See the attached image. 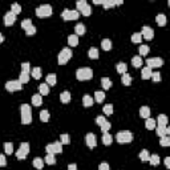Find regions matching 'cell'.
Returning a JSON list of instances; mask_svg holds the SVG:
<instances>
[{
	"label": "cell",
	"instance_id": "6da1fadb",
	"mask_svg": "<svg viewBox=\"0 0 170 170\" xmlns=\"http://www.w3.org/2000/svg\"><path fill=\"white\" fill-rule=\"evenodd\" d=\"M20 113H21V122L24 125H28L32 122V114H31V106L28 104H23L20 106Z\"/></svg>",
	"mask_w": 170,
	"mask_h": 170
},
{
	"label": "cell",
	"instance_id": "7a4b0ae2",
	"mask_svg": "<svg viewBox=\"0 0 170 170\" xmlns=\"http://www.w3.org/2000/svg\"><path fill=\"white\" fill-rule=\"evenodd\" d=\"M76 77L77 80L80 81H85V80H91L93 77V70L88 66H85V68H80V69L76 70Z\"/></svg>",
	"mask_w": 170,
	"mask_h": 170
},
{
	"label": "cell",
	"instance_id": "3957f363",
	"mask_svg": "<svg viewBox=\"0 0 170 170\" xmlns=\"http://www.w3.org/2000/svg\"><path fill=\"white\" fill-rule=\"evenodd\" d=\"M116 138L118 144H128V142L133 141V134L132 132H128V130H122V132H118L116 134Z\"/></svg>",
	"mask_w": 170,
	"mask_h": 170
},
{
	"label": "cell",
	"instance_id": "277c9868",
	"mask_svg": "<svg viewBox=\"0 0 170 170\" xmlns=\"http://www.w3.org/2000/svg\"><path fill=\"white\" fill-rule=\"evenodd\" d=\"M70 57H72V50H70V48H64V49H61L60 53H59L57 61H59L60 65H64V64H66L70 60Z\"/></svg>",
	"mask_w": 170,
	"mask_h": 170
},
{
	"label": "cell",
	"instance_id": "5b68a950",
	"mask_svg": "<svg viewBox=\"0 0 170 170\" xmlns=\"http://www.w3.org/2000/svg\"><path fill=\"white\" fill-rule=\"evenodd\" d=\"M36 15L39 17H48V16L52 15V7L49 4H43V6H39L36 8Z\"/></svg>",
	"mask_w": 170,
	"mask_h": 170
},
{
	"label": "cell",
	"instance_id": "8992f818",
	"mask_svg": "<svg viewBox=\"0 0 170 170\" xmlns=\"http://www.w3.org/2000/svg\"><path fill=\"white\" fill-rule=\"evenodd\" d=\"M28 153H29V144L28 142H21L19 150L16 151V158L17 160H25Z\"/></svg>",
	"mask_w": 170,
	"mask_h": 170
},
{
	"label": "cell",
	"instance_id": "52a82bcc",
	"mask_svg": "<svg viewBox=\"0 0 170 170\" xmlns=\"http://www.w3.org/2000/svg\"><path fill=\"white\" fill-rule=\"evenodd\" d=\"M80 16V12L77 10H64L63 12H61V17H63L64 20H77Z\"/></svg>",
	"mask_w": 170,
	"mask_h": 170
},
{
	"label": "cell",
	"instance_id": "ba28073f",
	"mask_svg": "<svg viewBox=\"0 0 170 170\" xmlns=\"http://www.w3.org/2000/svg\"><path fill=\"white\" fill-rule=\"evenodd\" d=\"M48 154H56V153H61L63 151V144L61 142H53V144H48L45 146Z\"/></svg>",
	"mask_w": 170,
	"mask_h": 170
},
{
	"label": "cell",
	"instance_id": "9c48e42d",
	"mask_svg": "<svg viewBox=\"0 0 170 170\" xmlns=\"http://www.w3.org/2000/svg\"><path fill=\"white\" fill-rule=\"evenodd\" d=\"M6 89L8 92H16V91H21L23 84L19 80H12V81H7L6 82Z\"/></svg>",
	"mask_w": 170,
	"mask_h": 170
},
{
	"label": "cell",
	"instance_id": "30bf717a",
	"mask_svg": "<svg viewBox=\"0 0 170 170\" xmlns=\"http://www.w3.org/2000/svg\"><path fill=\"white\" fill-rule=\"evenodd\" d=\"M146 64H148L149 68H160V66L164 65V60L162 59H160V57H150V59H148L146 60Z\"/></svg>",
	"mask_w": 170,
	"mask_h": 170
},
{
	"label": "cell",
	"instance_id": "8fae6325",
	"mask_svg": "<svg viewBox=\"0 0 170 170\" xmlns=\"http://www.w3.org/2000/svg\"><path fill=\"white\" fill-rule=\"evenodd\" d=\"M85 142H86V145L88 148H95L97 145V140H96V135L93 133H88V134L85 135Z\"/></svg>",
	"mask_w": 170,
	"mask_h": 170
},
{
	"label": "cell",
	"instance_id": "7c38bea8",
	"mask_svg": "<svg viewBox=\"0 0 170 170\" xmlns=\"http://www.w3.org/2000/svg\"><path fill=\"white\" fill-rule=\"evenodd\" d=\"M141 36L142 37H145L146 40H151V39L154 37V31L150 28V27H142V32H141Z\"/></svg>",
	"mask_w": 170,
	"mask_h": 170
},
{
	"label": "cell",
	"instance_id": "4fadbf2b",
	"mask_svg": "<svg viewBox=\"0 0 170 170\" xmlns=\"http://www.w3.org/2000/svg\"><path fill=\"white\" fill-rule=\"evenodd\" d=\"M15 21H16V15L12 11H10V12H7L6 15H4V24H6L7 27L12 25Z\"/></svg>",
	"mask_w": 170,
	"mask_h": 170
},
{
	"label": "cell",
	"instance_id": "5bb4252c",
	"mask_svg": "<svg viewBox=\"0 0 170 170\" xmlns=\"http://www.w3.org/2000/svg\"><path fill=\"white\" fill-rule=\"evenodd\" d=\"M155 133L158 137H165V135L170 134V129L166 126H155Z\"/></svg>",
	"mask_w": 170,
	"mask_h": 170
},
{
	"label": "cell",
	"instance_id": "9a60e30c",
	"mask_svg": "<svg viewBox=\"0 0 170 170\" xmlns=\"http://www.w3.org/2000/svg\"><path fill=\"white\" fill-rule=\"evenodd\" d=\"M45 84L49 86V85H56V82H57V77H56V75L55 73H49V75L47 76V79H45Z\"/></svg>",
	"mask_w": 170,
	"mask_h": 170
},
{
	"label": "cell",
	"instance_id": "2e32d148",
	"mask_svg": "<svg viewBox=\"0 0 170 170\" xmlns=\"http://www.w3.org/2000/svg\"><path fill=\"white\" fill-rule=\"evenodd\" d=\"M93 102H95V100L91 97L89 95H85L84 97H82V105H84L85 108H89L93 105Z\"/></svg>",
	"mask_w": 170,
	"mask_h": 170
},
{
	"label": "cell",
	"instance_id": "e0dca14e",
	"mask_svg": "<svg viewBox=\"0 0 170 170\" xmlns=\"http://www.w3.org/2000/svg\"><path fill=\"white\" fill-rule=\"evenodd\" d=\"M68 44H69L70 47H77V45H79V36L77 35L68 36Z\"/></svg>",
	"mask_w": 170,
	"mask_h": 170
},
{
	"label": "cell",
	"instance_id": "ac0fdd59",
	"mask_svg": "<svg viewBox=\"0 0 170 170\" xmlns=\"http://www.w3.org/2000/svg\"><path fill=\"white\" fill-rule=\"evenodd\" d=\"M60 101L63 102V104H68L70 101V93L68 91H64L63 93L60 95Z\"/></svg>",
	"mask_w": 170,
	"mask_h": 170
},
{
	"label": "cell",
	"instance_id": "d6986e66",
	"mask_svg": "<svg viewBox=\"0 0 170 170\" xmlns=\"http://www.w3.org/2000/svg\"><path fill=\"white\" fill-rule=\"evenodd\" d=\"M43 104V97L40 95H33L32 96V105L33 106H40Z\"/></svg>",
	"mask_w": 170,
	"mask_h": 170
},
{
	"label": "cell",
	"instance_id": "ffe728a7",
	"mask_svg": "<svg viewBox=\"0 0 170 170\" xmlns=\"http://www.w3.org/2000/svg\"><path fill=\"white\" fill-rule=\"evenodd\" d=\"M33 166L36 167L37 170H43V166H44V160L40 157H36L33 160Z\"/></svg>",
	"mask_w": 170,
	"mask_h": 170
},
{
	"label": "cell",
	"instance_id": "44dd1931",
	"mask_svg": "<svg viewBox=\"0 0 170 170\" xmlns=\"http://www.w3.org/2000/svg\"><path fill=\"white\" fill-rule=\"evenodd\" d=\"M150 76H151V69L149 68V66L142 68V72H141V77H142V79L148 80V79H150Z\"/></svg>",
	"mask_w": 170,
	"mask_h": 170
},
{
	"label": "cell",
	"instance_id": "7402d4cb",
	"mask_svg": "<svg viewBox=\"0 0 170 170\" xmlns=\"http://www.w3.org/2000/svg\"><path fill=\"white\" fill-rule=\"evenodd\" d=\"M101 85H102V88L104 89H110V86H112V80L109 79V77H102L101 79Z\"/></svg>",
	"mask_w": 170,
	"mask_h": 170
},
{
	"label": "cell",
	"instance_id": "603a6c76",
	"mask_svg": "<svg viewBox=\"0 0 170 170\" xmlns=\"http://www.w3.org/2000/svg\"><path fill=\"white\" fill-rule=\"evenodd\" d=\"M140 116L144 117V118H149V117H150V109H149V106H141V109H140Z\"/></svg>",
	"mask_w": 170,
	"mask_h": 170
},
{
	"label": "cell",
	"instance_id": "cb8c5ba5",
	"mask_svg": "<svg viewBox=\"0 0 170 170\" xmlns=\"http://www.w3.org/2000/svg\"><path fill=\"white\" fill-rule=\"evenodd\" d=\"M155 124H158V126H166L167 125V117L165 116V114H160Z\"/></svg>",
	"mask_w": 170,
	"mask_h": 170
},
{
	"label": "cell",
	"instance_id": "d4e9b609",
	"mask_svg": "<svg viewBox=\"0 0 170 170\" xmlns=\"http://www.w3.org/2000/svg\"><path fill=\"white\" fill-rule=\"evenodd\" d=\"M155 120H153V118H146V122H145V126H146V129H149V130H153V129H155Z\"/></svg>",
	"mask_w": 170,
	"mask_h": 170
},
{
	"label": "cell",
	"instance_id": "484cf974",
	"mask_svg": "<svg viewBox=\"0 0 170 170\" xmlns=\"http://www.w3.org/2000/svg\"><path fill=\"white\" fill-rule=\"evenodd\" d=\"M155 21H157L158 25L164 27V25L166 24V16H165L164 13H160V15H157V17H155Z\"/></svg>",
	"mask_w": 170,
	"mask_h": 170
},
{
	"label": "cell",
	"instance_id": "4316f807",
	"mask_svg": "<svg viewBox=\"0 0 170 170\" xmlns=\"http://www.w3.org/2000/svg\"><path fill=\"white\" fill-rule=\"evenodd\" d=\"M101 47L104 50H110L112 49V41L109 39H104V40L101 41Z\"/></svg>",
	"mask_w": 170,
	"mask_h": 170
},
{
	"label": "cell",
	"instance_id": "83f0119b",
	"mask_svg": "<svg viewBox=\"0 0 170 170\" xmlns=\"http://www.w3.org/2000/svg\"><path fill=\"white\" fill-rule=\"evenodd\" d=\"M112 142H113V137L109 133H104V135H102V144L104 145H110Z\"/></svg>",
	"mask_w": 170,
	"mask_h": 170
},
{
	"label": "cell",
	"instance_id": "f1b7e54d",
	"mask_svg": "<svg viewBox=\"0 0 170 170\" xmlns=\"http://www.w3.org/2000/svg\"><path fill=\"white\" fill-rule=\"evenodd\" d=\"M121 81H122V84H124V85L129 86V85L132 84V76H129L128 73H124L122 77H121Z\"/></svg>",
	"mask_w": 170,
	"mask_h": 170
},
{
	"label": "cell",
	"instance_id": "f546056e",
	"mask_svg": "<svg viewBox=\"0 0 170 170\" xmlns=\"http://www.w3.org/2000/svg\"><path fill=\"white\" fill-rule=\"evenodd\" d=\"M39 92H40V96H47L49 93V86L47 84H41L39 86Z\"/></svg>",
	"mask_w": 170,
	"mask_h": 170
},
{
	"label": "cell",
	"instance_id": "4dcf8cb0",
	"mask_svg": "<svg viewBox=\"0 0 170 170\" xmlns=\"http://www.w3.org/2000/svg\"><path fill=\"white\" fill-rule=\"evenodd\" d=\"M132 64L134 68H140L142 65V57L141 56H134L132 59Z\"/></svg>",
	"mask_w": 170,
	"mask_h": 170
},
{
	"label": "cell",
	"instance_id": "1f68e13d",
	"mask_svg": "<svg viewBox=\"0 0 170 170\" xmlns=\"http://www.w3.org/2000/svg\"><path fill=\"white\" fill-rule=\"evenodd\" d=\"M75 35H77V36H80V35H84L85 33V27L81 24V23H79V24L76 25V28H75Z\"/></svg>",
	"mask_w": 170,
	"mask_h": 170
},
{
	"label": "cell",
	"instance_id": "d6a6232c",
	"mask_svg": "<svg viewBox=\"0 0 170 170\" xmlns=\"http://www.w3.org/2000/svg\"><path fill=\"white\" fill-rule=\"evenodd\" d=\"M88 55H89V57H91V59L96 60V59H98V49H97V48H95V47H92L91 49H89Z\"/></svg>",
	"mask_w": 170,
	"mask_h": 170
},
{
	"label": "cell",
	"instance_id": "836d02e7",
	"mask_svg": "<svg viewBox=\"0 0 170 170\" xmlns=\"http://www.w3.org/2000/svg\"><path fill=\"white\" fill-rule=\"evenodd\" d=\"M149 162H150V165H153V166H157V165H160V157H158L157 154H151L150 157H149Z\"/></svg>",
	"mask_w": 170,
	"mask_h": 170
},
{
	"label": "cell",
	"instance_id": "e575fe53",
	"mask_svg": "<svg viewBox=\"0 0 170 170\" xmlns=\"http://www.w3.org/2000/svg\"><path fill=\"white\" fill-rule=\"evenodd\" d=\"M44 162L48 165H55L56 164V158H55V154H47V157L44 158Z\"/></svg>",
	"mask_w": 170,
	"mask_h": 170
},
{
	"label": "cell",
	"instance_id": "d590c367",
	"mask_svg": "<svg viewBox=\"0 0 170 170\" xmlns=\"http://www.w3.org/2000/svg\"><path fill=\"white\" fill-rule=\"evenodd\" d=\"M4 151H6V154H12L13 153L12 142H6V144H4Z\"/></svg>",
	"mask_w": 170,
	"mask_h": 170
},
{
	"label": "cell",
	"instance_id": "8d00e7d4",
	"mask_svg": "<svg viewBox=\"0 0 170 170\" xmlns=\"http://www.w3.org/2000/svg\"><path fill=\"white\" fill-rule=\"evenodd\" d=\"M116 69L118 73H121V75H124V73H126V64L125 63H118L116 65Z\"/></svg>",
	"mask_w": 170,
	"mask_h": 170
},
{
	"label": "cell",
	"instance_id": "74e56055",
	"mask_svg": "<svg viewBox=\"0 0 170 170\" xmlns=\"http://www.w3.org/2000/svg\"><path fill=\"white\" fill-rule=\"evenodd\" d=\"M40 120L43 121V122H47V121L49 120V112H48V110H41L40 112Z\"/></svg>",
	"mask_w": 170,
	"mask_h": 170
},
{
	"label": "cell",
	"instance_id": "f35d334b",
	"mask_svg": "<svg viewBox=\"0 0 170 170\" xmlns=\"http://www.w3.org/2000/svg\"><path fill=\"white\" fill-rule=\"evenodd\" d=\"M95 96H96V102H102V101H104V98H105V93H104V92H101V91L96 92Z\"/></svg>",
	"mask_w": 170,
	"mask_h": 170
},
{
	"label": "cell",
	"instance_id": "ab89813d",
	"mask_svg": "<svg viewBox=\"0 0 170 170\" xmlns=\"http://www.w3.org/2000/svg\"><path fill=\"white\" fill-rule=\"evenodd\" d=\"M149 157H150V155H149V151L146 150V149H144V150H142L141 153H140V160L144 161V162L149 161Z\"/></svg>",
	"mask_w": 170,
	"mask_h": 170
},
{
	"label": "cell",
	"instance_id": "60d3db41",
	"mask_svg": "<svg viewBox=\"0 0 170 170\" xmlns=\"http://www.w3.org/2000/svg\"><path fill=\"white\" fill-rule=\"evenodd\" d=\"M19 81L21 82V84H25V82H28V81H29V75H28V73L21 72V73H20V76H19Z\"/></svg>",
	"mask_w": 170,
	"mask_h": 170
},
{
	"label": "cell",
	"instance_id": "b9f144b4",
	"mask_svg": "<svg viewBox=\"0 0 170 170\" xmlns=\"http://www.w3.org/2000/svg\"><path fill=\"white\" fill-rule=\"evenodd\" d=\"M32 77H33V79H36V80H39L41 77V70H40V68H39V66H36V68H33V69H32Z\"/></svg>",
	"mask_w": 170,
	"mask_h": 170
},
{
	"label": "cell",
	"instance_id": "7bdbcfd3",
	"mask_svg": "<svg viewBox=\"0 0 170 170\" xmlns=\"http://www.w3.org/2000/svg\"><path fill=\"white\" fill-rule=\"evenodd\" d=\"M102 110H104L105 114L110 116V114H113V105H112V104H106L104 108H102Z\"/></svg>",
	"mask_w": 170,
	"mask_h": 170
},
{
	"label": "cell",
	"instance_id": "ee69618b",
	"mask_svg": "<svg viewBox=\"0 0 170 170\" xmlns=\"http://www.w3.org/2000/svg\"><path fill=\"white\" fill-rule=\"evenodd\" d=\"M80 12H81V15H84V16H89L92 13V8H91V6H89V4H86V6L84 7V8H82L81 11H80Z\"/></svg>",
	"mask_w": 170,
	"mask_h": 170
},
{
	"label": "cell",
	"instance_id": "f6af8a7d",
	"mask_svg": "<svg viewBox=\"0 0 170 170\" xmlns=\"http://www.w3.org/2000/svg\"><path fill=\"white\" fill-rule=\"evenodd\" d=\"M141 40H142V36H141V33H134V35H132V41L134 43V44H138V43H141Z\"/></svg>",
	"mask_w": 170,
	"mask_h": 170
},
{
	"label": "cell",
	"instance_id": "bcb514c9",
	"mask_svg": "<svg viewBox=\"0 0 170 170\" xmlns=\"http://www.w3.org/2000/svg\"><path fill=\"white\" fill-rule=\"evenodd\" d=\"M24 31H25V33H27L28 36H32V35H35V33H36V27H35L33 24H32L31 27H28V28H25Z\"/></svg>",
	"mask_w": 170,
	"mask_h": 170
},
{
	"label": "cell",
	"instance_id": "7dc6e473",
	"mask_svg": "<svg viewBox=\"0 0 170 170\" xmlns=\"http://www.w3.org/2000/svg\"><path fill=\"white\" fill-rule=\"evenodd\" d=\"M11 11H12V12L15 13V15H17V13L21 12V7H20L17 3H13V4H12V7H11Z\"/></svg>",
	"mask_w": 170,
	"mask_h": 170
},
{
	"label": "cell",
	"instance_id": "c3c4849f",
	"mask_svg": "<svg viewBox=\"0 0 170 170\" xmlns=\"http://www.w3.org/2000/svg\"><path fill=\"white\" fill-rule=\"evenodd\" d=\"M160 144H161L162 146H169V145H170V137H169V135H165V137H161Z\"/></svg>",
	"mask_w": 170,
	"mask_h": 170
},
{
	"label": "cell",
	"instance_id": "681fc988",
	"mask_svg": "<svg viewBox=\"0 0 170 170\" xmlns=\"http://www.w3.org/2000/svg\"><path fill=\"white\" fill-rule=\"evenodd\" d=\"M151 80H153V81L154 82H158V81H161V79H162V77H161V73L160 72H151Z\"/></svg>",
	"mask_w": 170,
	"mask_h": 170
},
{
	"label": "cell",
	"instance_id": "f907efd6",
	"mask_svg": "<svg viewBox=\"0 0 170 170\" xmlns=\"http://www.w3.org/2000/svg\"><path fill=\"white\" fill-rule=\"evenodd\" d=\"M148 53H149L148 45H140V55H141V56H146Z\"/></svg>",
	"mask_w": 170,
	"mask_h": 170
},
{
	"label": "cell",
	"instance_id": "816d5d0a",
	"mask_svg": "<svg viewBox=\"0 0 170 170\" xmlns=\"http://www.w3.org/2000/svg\"><path fill=\"white\" fill-rule=\"evenodd\" d=\"M60 142H61V144H64V145H68V144L70 142L69 135H68V134H61L60 135Z\"/></svg>",
	"mask_w": 170,
	"mask_h": 170
},
{
	"label": "cell",
	"instance_id": "f5cc1de1",
	"mask_svg": "<svg viewBox=\"0 0 170 170\" xmlns=\"http://www.w3.org/2000/svg\"><path fill=\"white\" fill-rule=\"evenodd\" d=\"M86 4H88V3H86L85 0H79V1L76 3V8H77V11H81L82 8L86 6Z\"/></svg>",
	"mask_w": 170,
	"mask_h": 170
},
{
	"label": "cell",
	"instance_id": "db71d44e",
	"mask_svg": "<svg viewBox=\"0 0 170 170\" xmlns=\"http://www.w3.org/2000/svg\"><path fill=\"white\" fill-rule=\"evenodd\" d=\"M21 72L28 73V75H29V72H31V66H29V63H23L21 64Z\"/></svg>",
	"mask_w": 170,
	"mask_h": 170
},
{
	"label": "cell",
	"instance_id": "11a10c76",
	"mask_svg": "<svg viewBox=\"0 0 170 170\" xmlns=\"http://www.w3.org/2000/svg\"><path fill=\"white\" fill-rule=\"evenodd\" d=\"M105 122H106V118H105L104 116H98L97 118H96V124H97L98 126H102Z\"/></svg>",
	"mask_w": 170,
	"mask_h": 170
},
{
	"label": "cell",
	"instance_id": "9f6ffc18",
	"mask_svg": "<svg viewBox=\"0 0 170 170\" xmlns=\"http://www.w3.org/2000/svg\"><path fill=\"white\" fill-rule=\"evenodd\" d=\"M32 25V20L31 19H25L21 21V28L25 29V28H28V27H31Z\"/></svg>",
	"mask_w": 170,
	"mask_h": 170
},
{
	"label": "cell",
	"instance_id": "6f0895ef",
	"mask_svg": "<svg viewBox=\"0 0 170 170\" xmlns=\"http://www.w3.org/2000/svg\"><path fill=\"white\" fill-rule=\"evenodd\" d=\"M110 128H112V124H110L109 121H106L104 125L101 126V130H102V133H108V130H109Z\"/></svg>",
	"mask_w": 170,
	"mask_h": 170
},
{
	"label": "cell",
	"instance_id": "680465c9",
	"mask_svg": "<svg viewBox=\"0 0 170 170\" xmlns=\"http://www.w3.org/2000/svg\"><path fill=\"white\" fill-rule=\"evenodd\" d=\"M102 6H104V8H112V7L116 6V1H110V0H106V1H102Z\"/></svg>",
	"mask_w": 170,
	"mask_h": 170
},
{
	"label": "cell",
	"instance_id": "91938a15",
	"mask_svg": "<svg viewBox=\"0 0 170 170\" xmlns=\"http://www.w3.org/2000/svg\"><path fill=\"white\" fill-rule=\"evenodd\" d=\"M98 170H109V165H108L106 162H102V164H100V166H98Z\"/></svg>",
	"mask_w": 170,
	"mask_h": 170
},
{
	"label": "cell",
	"instance_id": "94428289",
	"mask_svg": "<svg viewBox=\"0 0 170 170\" xmlns=\"http://www.w3.org/2000/svg\"><path fill=\"white\" fill-rule=\"evenodd\" d=\"M6 165H7L6 157H4V154H0V166H6Z\"/></svg>",
	"mask_w": 170,
	"mask_h": 170
},
{
	"label": "cell",
	"instance_id": "6125c7cd",
	"mask_svg": "<svg viewBox=\"0 0 170 170\" xmlns=\"http://www.w3.org/2000/svg\"><path fill=\"white\" fill-rule=\"evenodd\" d=\"M68 170H77V166H76V164L68 165Z\"/></svg>",
	"mask_w": 170,
	"mask_h": 170
},
{
	"label": "cell",
	"instance_id": "be15d7a7",
	"mask_svg": "<svg viewBox=\"0 0 170 170\" xmlns=\"http://www.w3.org/2000/svg\"><path fill=\"white\" fill-rule=\"evenodd\" d=\"M165 165H166V167H167V169L170 167V158H169V157H166V158H165Z\"/></svg>",
	"mask_w": 170,
	"mask_h": 170
},
{
	"label": "cell",
	"instance_id": "e7e4bbea",
	"mask_svg": "<svg viewBox=\"0 0 170 170\" xmlns=\"http://www.w3.org/2000/svg\"><path fill=\"white\" fill-rule=\"evenodd\" d=\"M4 41V36L1 35V33H0V44H1V43H3Z\"/></svg>",
	"mask_w": 170,
	"mask_h": 170
},
{
	"label": "cell",
	"instance_id": "03108f58",
	"mask_svg": "<svg viewBox=\"0 0 170 170\" xmlns=\"http://www.w3.org/2000/svg\"><path fill=\"white\" fill-rule=\"evenodd\" d=\"M93 3L95 4H102V1H100V0H93Z\"/></svg>",
	"mask_w": 170,
	"mask_h": 170
}]
</instances>
